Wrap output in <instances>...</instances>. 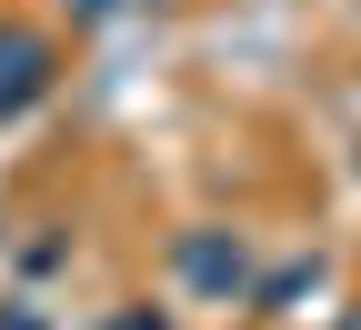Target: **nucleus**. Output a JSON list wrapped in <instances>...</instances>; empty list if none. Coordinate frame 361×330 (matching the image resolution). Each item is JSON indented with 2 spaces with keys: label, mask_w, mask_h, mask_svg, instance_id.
<instances>
[{
  "label": "nucleus",
  "mask_w": 361,
  "mask_h": 330,
  "mask_svg": "<svg viewBox=\"0 0 361 330\" xmlns=\"http://www.w3.org/2000/svg\"><path fill=\"white\" fill-rule=\"evenodd\" d=\"M171 280H180V291H201V300H221V310H251V291H261L251 241H241V230H221V220L171 230Z\"/></svg>",
  "instance_id": "obj_1"
},
{
  "label": "nucleus",
  "mask_w": 361,
  "mask_h": 330,
  "mask_svg": "<svg viewBox=\"0 0 361 330\" xmlns=\"http://www.w3.org/2000/svg\"><path fill=\"white\" fill-rule=\"evenodd\" d=\"M322 330H361V300H351V310H331V320H322Z\"/></svg>",
  "instance_id": "obj_7"
},
{
  "label": "nucleus",
  "mask_w": 361,
  "mask_h": 330,
  "mask_svg": "<svg viewBox=\"0 0 361 330\" xmlns=\"http://www.w3.org/2000/svg\"><path fill=\"white\" fill-rule=\"evenodd\" d=\"M322 280H331V260H322V250H291L281 270H261V291H251V310H261V320H281V310H301L311 291H322Z\"/></svg>",
  "instance_id": "obj_3"
},
{
  "label": "nucleus",
  "mask_w": 361,
  "mask_h": 330,
  "mask_svg": "<svg viewBox=\"0 0 361 330\" xmlns=\"http://www.w3.org/2000/svg\"><path fill=\"white\" fill-rule=\"evenodd\" d=\"M0 330H51V320H40L30 300H0Z\"/></svg>",
  "instance_id": "obj_5"
},
{
  "label": "nucleus",
  "mask_w": 361,
  "mask_h": 330,
  "mask_svg": "<svg viewBox=\"0 0 361 330\" xmlns=\"http://www.w3.org/2000/svg\"><path fill=\"white\" fill-rule=\"evenodd\" d=\"M111 330H171V310H151V300H130V310H111Z\"/></svg>",
  "instance_id": "obj_4"
},
{
  "label": "nucleus",
  "mask_w": 361,
  "mask_h": 330,
  "mask_svg": "<svg viewBox=\"0 0 361 330\" xmlns=\"http://www.w3.org/2000/svg\"><path fill=\"white\" fill-rule=\"evenodd\" d=\"M51 80H61V51H51V30H30V20H0V130L30 120L40 101H51Z\"/></svg>",
  "instance_id": "obj_2"
},
{
  "label": "nucleus",
  "mask_w": 361,
  "mask_h": 330,
  "mask_svg": "<svg viewBox=\"0 0 361 330\" xmlns=\"http://www.w3.org/2000/svg\"><path fill=\"white\" fill-rule=\"evenodd\" d=\"M111 11H121V0H71V20H80V30H90V20H111Z\"/></svg>",
  "instance_id": "obj_6"
}]
</instances>
